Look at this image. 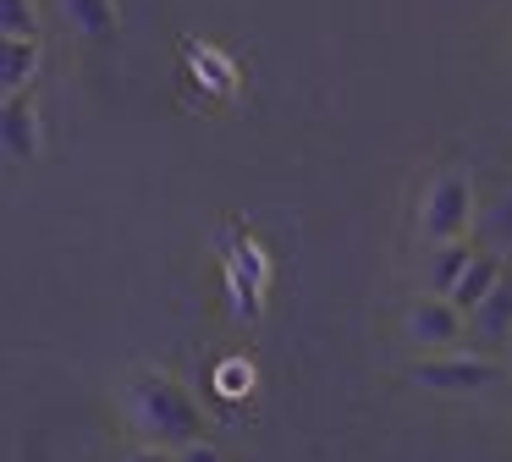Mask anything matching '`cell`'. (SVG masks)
I'll use <instances>...</instances> for the list:
<instances>
[{"mask_svg": "<svg viewBox=\"0 0 512 462\" xmlns=\"http://www.w3.org/2000/svg\"><path fill=\"white\" fill-rule=\"evenodd\" d=\"M127 418L144 435V446L182 451L193 440H204V418L193 407V396L182 391L171 374H133L127 380Z\"/></svg>", "mask_w": 512, "mask_h": 462, "instance_id": "6da1fadb", "label": "cell"}, {"mask_svg": "<svg viewBox=\"0 0 512 462\" xmlns=\"http://www.w3.org/2000/svg\"><path fill=\"white\" fill-rule=\"evenodd\" d=\"M424 237L430 242H457L474 231V182L463 171H441L424 193Z\"/></svg>", "mask_w": 512, "mask_h": 462, "instance_id": "7a4b0ae2", "label": "cell"}, {"mask_svg": "<svg viewBox=\"0 0 512 462\" xmlns=\"http://www.w3.org/2000/svg\"><path fill=\"white\" fill-rule=\"evenodd\" d=\"M501 363H490V358H479V352H435V358H424V363H413V380L424 385V391H446V396H457V391H490V385L501 380Z\"/></svg>", "mask_w": 512, "mask_h": 462, "instance_id": "3957f363", "label": "cell"}, {"mask_svg": "<svg viewBox=\"0 0 512 462\" xmlns=\"http://www.w3.org/2000/svg\"><path fill=\"white\" fill-rule=\"evenodd\" d=\"M408 336L419 352H452L463 341V308H452L446 297H419L408 308Z\"/></svg>", "mask_w": 512, "mask_h": 462, "instance_id": "277c9868", "label": "cell"}, {"mask_svg": "<svg viewBox=\"0 0 512 462\" xmlns=\"http://www.w3.org/2000/svg\"><path fill=\"white\" fill-rule=\"evenodd\" d=\"M0 154H12V160H34L39 154V110L28 94L0 99Z\"/></svg>", "mask_w": 512, "mask_h": 462, "instance_id": "5b68a950", "label": "cell"}, {"mask_svg": "<svg viewBox=\"0 0 512 462\" xmlns=\"http://www.w3.org/2000/svg\"><path fill=\"white\" fill-rule=\"evenodd\" d=\"M468 325H474L479 341H507L512 336V275L507 270H501L496 286L468 308Z\"/></svg>", "mask_w": 512, "mask_h": 462, "instance_id": "8992f818", "label": "cell"}, {"mask_svg": "<svg viewBox=\"0 0 512 462\" xmlns=\"http://www.w3.org/2000/svg\"><path fill=\"white\" fill-rule=\"evenodd\" d=\"M39 39H0V99L6 94H28V83L39 77Z\"/></svg>", "mask_w": 512, "mask_h": 462, "instance_id": "52a82bcc", "label": "cell"}, {"mask_svg": "<svg viewBox=\"0 0 512 462\" xmlns=\"http://www.w3.org/2000/svg\"><path fill=\"white\" fill-rule=\"evenodd\" d=\"M496 275H501V259H496V253H474V259L463 264V275L452 281L446 303H452V308H463V314H468V308H474L479 297H485L490 286H496Z\"/></svg>", "mask_w": 512, "mask_h": 462, "instance_id": "ba28073f", "label": "cell"}, {"mask_svg": "<svg viewBox=\"0 0 512 462\" xmlns=\"http://www.w3.org/2000/svg\"><path fill=\"white\" fill-rule=\"evenodd\" d=\"M61 6L83 39H111L116 33V0H61Z\"/></svg>", "mask_w": 512, "mask_h": 462, "instance_id": "9c48e42d", "label": "cell"}, {"mask_svg": "<svg viewBox=\"0 0 512 462\" xmlns=\"http://www.w3.org/2000/svg\"><path fill=\"white\" fill-rule=\"evenodd\" d=\"M468 259H474L468 237H457V242H435V259H430V292H435V297L452 292V281L463 275V264H468Z\"/></svg>", "mask_w": 512, "mask_h": 462, "instance_id": "30bf717a", "label": "cell"}, {"mask_svg": "<svg viewBox=\"0 0 512 462\" xmlns=\"http://www.w3.org/2000/svg\"><path fill=\"white\" fill-rule=\"evenodd\" d=\"M474 226H479V237H485L490 253H501V248L512 253V193H501L496 204H490L485 215L474 220Z\"/></svg>", "mask_w": 512, "mask_h": 462, "instance_id": "8fae6325", "label": "cell"}, {"mask_svg": "<svg viewBox=\"0 0 512 462\" xmlns=\"http://www.w3.org/2000/svg\"><path fill=\"white\" fill-rule=\"evenodd\" d=\"M0 39H39L34 0H0Z\"/></svg>", "mask_w": 512, "mask_h": 462, "instance_id": "7c38bea8", "label": "cell"}, {"mask_svg": "<svg viewBox=\"0 0 512 462\" xmlns=\"http://www.w3.org/2000/svg\"><path fill=\"white\" fill-rule=\"evenodd\" d=\"M171 462H226V457H221V451L210 446V440H193V446L171 451Z\"/></svg>", "mask_w": 512, "mask_h": 462, "instance_id": "4fadbf2b", "label": "cell"}, {"mask_svg": "<svg viewBox=\"0 0 512 462\" xmlns=\"http://www.w3.org/2000/svg\"><path fill=\"white\" fill-rule=\"evenodd\" d=\"M127 462H171V451H166V446H138Z\"/></svg>", "mask_w": 512, "mask_h": 462, "instance_id": "5bb4252c", "label": "cell"}, {"mask_svg": "<svg viewBox=\"0 0 512 462\" xmlns=\"http://www.w3.org/2000/svg\"><path fill=\"white\" fill-rule=\"evenodd\" d=\"M507 347H512V336H507Z\"/></svg>", "mask_w": 512, "mask_h": 462, "instance_id": "9a60e30c", "label": "cell"}]
</instances>
